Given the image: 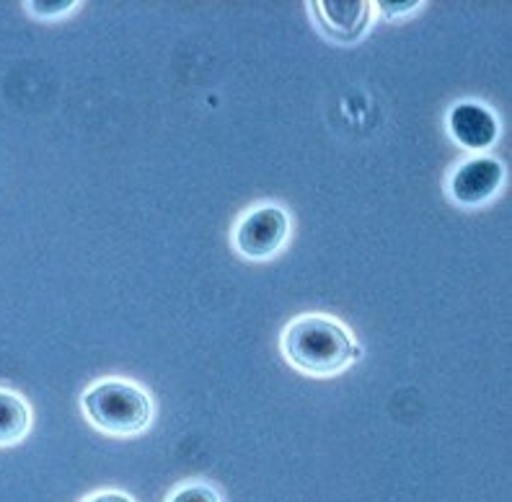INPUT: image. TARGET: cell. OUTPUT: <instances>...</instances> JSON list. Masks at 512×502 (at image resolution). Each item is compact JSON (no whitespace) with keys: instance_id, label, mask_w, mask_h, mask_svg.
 I'll return each instance as SVG.
<instances>
[{"instance_id":"3","label":"cell","mask_w":512,"mask_h":502,"mask_svg":"<svg viewBox=\"0 0 512 502\" xmlns=\"http://www.w3.org/2000/svg\"><path fill=\"white\" fill-rule=\"evenodd\" d=\"M290 236L288 213L277 205H262L241 218V223L233 231V244L238 254L254 262L272 259L280 254Z\"/></svg>"},{"instance_id":"10","label":"cell","mask_w":512,"mask_h":502,"mask_svg":"<svg viewBox=\"0 0 512 502\" xmlns=\"http://www.w3.org/2000/svg\"><path fill=\"white\" fill-rule=\"evenodd\" d=\"M419 6H422V3H417V0H409V3H378L381 13L383 16H388V19H396V16H404V13L417 11Z\"/></svg>"},{"instance_id":"4","label":"cell","mask_w":512,"mask_h":502,"mask_svg":"<svg viewBox=\"0 0 512 502\" xmlns=\"http://www.w3.org/2000/svg\"><path fill=\"white\" fill-rule=\"evenodd\" d=\"M502 182H505V169L497 158L474 156L456 166V171L450 174L448 192L458 205L476 208L492 200L500 192Z\"/></svg>"},{"instance_id":"5","label":"cell","mask_w":512,"mask_h":502,"mask_svg":"<svg viewBox=\"0 0 512 502\" xmlns=\"http://www.w3.org/2000/svg\"><path fill=\"white\" fill-rule=\"evenodd\" d=\"M311 11L326 37L352 44L368 32L373 8L365 0H319V3H311Z\"/></svg>"},{"instance_id":"1","label":"cell","mask_w":512,"mask_h":502,"mask_svg":"<svg viewBox=\"0 0 512 502\" xmlns=\"http://www.w3.org/2000/svg\"><path fill=\"white\" fill-rule=\"evenodd\" d=\"M282 355L293 368L308 376H337L355 363V342L350 332L334 319L308 314L295 319L282 332Z\"/></svg>"},{"instance_id":"2","label":"cell","mask_w":512,"mask_h":502,"mask_svg":"<svg viewBox=\"0 0 512 502\" xmlns=\"http://www.w3.org/2000/svg\"><path fill=\"white\" fill-rule=\"evenodd\" d=\"M88 420L109 435L143 433L153 420L148 391L130 381H101L83 394Z\"/></svg>"},{"instance_id":"11","label":"cell","mask_w":512,"mask_h":502,"mask_svg":"<svg viewBox=\"0 0 512 502\" xmlns=\"http://www.w3.org/2000/svg\"><path fill=\"white\" fill-rule=\"evenodd\" d=\"M86 502H132V497L122 495V492H101V495L88 497Z\"/></svg>"},{"instance_id":"6","label":"cell","mask_w":512,"mask_h":502,"mask_svg":"<svg viewBox=\"0 0 512 502\" xmlns=\"http://www.w3.org/2000/svg\"><path fill=\"white\" fill-rule=\"evenodd\" d=\"M448 127L456 143H461L469 151H487L497 143V135H500L497 117L476 101H463V104H456L450 109Z\"/></svg>"},{"instance_id":"7","label":"cell","mask_w":512,"mask_h":502,"mask_svg":"<svg viewBox=\"0 0 512 502\" xmlns=\"http://www.w3.org/2000/svg\"><path fill=\"white\" fill-rule=\"evenodd\" d=\"M32 425L29 407L19 394L0 389V446H13L26 438Z\"/></svg>"},{"instance_id":"9","label":"cell","mask_w":512,"mask_h":502,"mask_svg":"<svg viewBox=\"0 0 512 502\" xmlns=\"http://www.w3.org/2000/svg\"><path fill=\"white\" fill-rule=\"evenodd\" d=\"M75 3L73 0H55V3H29V11L34 16H42V19H50V16H63V13L73 11Z\"/></svg>"},{"instance_id":"8","label":"cell","mask_w":512,"mask_h":502,"mask_svg":"<svg viewBox=\"0 0 512 502\" xmlns=\"http://www.w3.org/2000/svg\"><path fill=\"white\" fill-rule=\"evenodd\" d=\"M169 502H220V495L210 487V484L194 482V484H187V487H182V490L176 492Z\"/></svg>"}]
</instances>
